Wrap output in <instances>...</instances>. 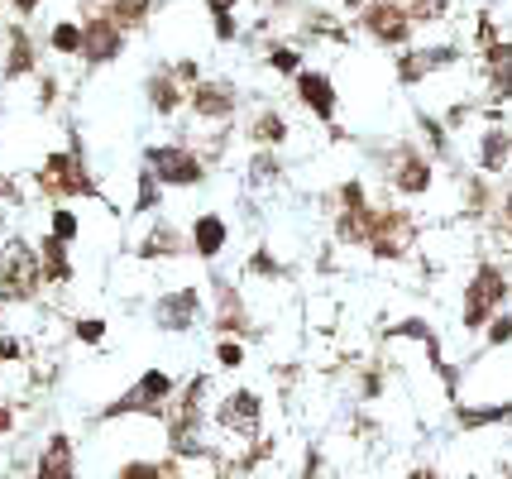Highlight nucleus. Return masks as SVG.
I'll return each mask as SVG.
<instances>
[{"instance_id":"35","label":"nucleus","mask_w":512,"mask_h":479,"mask_svg":"<svg viewBox=\"0 0 512 479\" xmlns=\"http://www.w3.org/2000/svg\"><path fill=\"white\" fill-rule=\"evenodd\" d=\"M216 44H240V15H211Z\"/></svg>"},{"instance_id":"12","label":"nucleus","mask_w":512,"mask_h":479,"mask_svg":"<svg viewBox=\"0 0 512 479\" xmlns=\"http://www.w3.org/2000/svg\"><path fill=\"white\" fill-rule=\"evenodd\" d=\"M187 111L197 115V125L225 130L240 115V87L225 82V77H201L197 87H192V96H187Z\"/></svg>"},{"instance_id":"25","label":"nucleus","mask_w":512,"mask_h":479,"mask_svg":"<svg viewBox=\"0 0 512 479\" xmlns=\"http://www.w3.org/2000/svg\"><path fill=\"white\" fill-rule=\"evenodd\" d=\"M39 269H44V283H72V254H67L63 240H53V235H44L39 240Z\"/></svg>"},{"instance_id":"31","label":"nucleus","mask_w":512,"mask_h":479,"mask_svg":"<svg viewBox=\"0 0 512 479\" xmlns=\"http://www.w3.org/2000/svg\"><path fill=\"white\" fill-rule=\"evenodd\" d=\"M48 235H53V240H63V245H72V240L82 235V221H77V211L58 206V211L48 216Z\"/></svg>"},{"instance_id":"2","label":"nucleus","mask_w":512,"mask_h":479,"mask_svg":"<svg viewBox=\"0 0 512 479\" xmlns=\"http://www.w3.org/2000/svg\"><path fill=\"white\" fill-rule=\"evenodd\" d=\"M508 297H512L508 274L493 259H479L465 278V293H460V326H465V336H484L489 321L508 307Z\"/></svg>"},{"instance_id":"18","label":"nucleus","mask_w":512,"mask_h":479,"mask_svg":"<svg viewBox=\"0 0 512 479\" xmlns=\"http://www.w3.org/2000/svg\"><path fill=\"white\" fill-rule=\"evenodd\" d=\"M512 168V130L508 125H484L479 135H474V173H484V178H498V173H508Z\"/></svg>"},{"instance_id":"41","label":"nucleus","mask_w":512,"mask_h":479,"mask_svg":"<svg viewBox=\"0 0 512 479\" xmlns=\"http://www.w3.org/2000/svg\"><path fill=\"white\" fill-rule=\"evenodd\" d=\"M10 5H15V15H34V10H39L44 0H10Z\"/></svg>"},{"instance_id":"7","label":"nucleus","mask_w":512,"mask_h":479,"mask_svg":"<svg viewBox=\"0 0 512 479\" xmlns=\"http://www.w3.org/2000/svg\"><path fill=\"white\" fill-rule=\"evenodd\" d=\"M364 250L383 259V264H398L417 250V216L407 206H374L369 216V235H364Z\"/></svg>"},{"instance_id":"28","label":"nucleus","mask_w":512,"mask_h":479,"mask_svg":"<svg viewBox=\"0 0 512 479\" xmlns=\"http://www.w3.org/2000/svg\"><path fill=\"white\" fill-rule=\"evenodd\" d=\"M48 44H53V53H63V58H82V24L58 20L53 34H48Z\"/></svg>"},{"instance_id":"32","label":"nucleus","mask_w":512,"mask_h":479,"mask_svg":"<svg viewBox=\"0 0 512 479\" xmlns=\"http://www.w3.org/2000/svg\"><path fill=\"white\" fill-rule=\"evenodd\" d=\"M484 345H489V350H508V345H512V307H503V312L489 321V331H484Z\"/></svg>"},{"instance_id":"39","label":"nucleus","mask_w":512,"mask_h":479,"mask_svg":"<svg viewBox=\"0 0 512 479\" xmlns=\"http://www.w3.org/2000/svg\"><path fill=\"white\" fill-rule=\"evenodd\" d=\"M498 216H503V230H512V192L498 197Z\"/></svg>"},{"instance_id":"1","label":"nucleus","mask_w":512,"mask_h":479,"mask_svg":"<svg viewBox=\"0 0 512 479\" xmlns=\"http://www.w3.org/2000/svg\"><path fill=\"white\" fill-rule=\"evenodd\" d=\"M206 393H211V374H192V379L178 388L168 417H163L168 456L182 460V465L211 460V446H206Z\"/></svg>"},{"instance_id":"33","label":"nucleus","mask_w":512,"mask_h":479,"mask_svg":"<svg viewBox=\"0 0 512 479\" xmlns=\"http://www.w3.org/2000/svg\"><path fill=\"white\" fill-rule=\"evenodd\" d=\"M359 206H369L364 183H359V178H345V183L335 187V211H359Z\"/></svg>"},{"instance_id":"20","label":"nucleus","mask_w":512,"mask_h":479,"mask_svg":"<svg viewBox=\"0 0 512 479\" xmlns=\"http://www.w3.org/2000/svg\"><path fill=\"white\" fill-rule=\"evenodd\" d=\"M182 254H192V245H187V235H182L168 216H154L149 235L134 245V259H144V264H158V259H182Z\"/></svg>"},{"instance_id":"26","label":"nucleus","mask_w":512,"mask_h":479,"mask_svg":"<svg viewBox=\"0 0 512 479\" xmlns=\"http://www.w3.org/2000/svg\"><path fill=\"white\" fill-rule=\"evenodd\" d=\"M34 68H39V58H34V44H29V29L15 24L10 29V48H5V77L15 82V77H29Z\"/></svg>"},{"instance_id":"17","label":"nucleus","mask_w":512,"mask_h":479,"mask_svg":"<svg viewBox=\"0 0 512 479\" xmlns=\"http://www.w3.org/2000/svg\"><path fill=\"white\" fill-rule=\"evenodd\" d=\"M292 92H297V106L321 120V125H335V111H340V92H335V77L321 68H302V77L292 82Z\"/></svg>"},{"instance_id":"37","label":"nucleus","mask_w":512,"mask_h":479,"mask_svg":"<svg viewBox=\"0 0 512 479\" xmlns=\"http://www.w3.org/2000/svg\"><path fill=\"white\" fill-rule=\"evenodd\" d=\"M20 355H24V345L15 336H0V365H15Z\"/></svg>"},{"instance_id":"22","label":"nucleus","mask_w":512,"mask_h":479,"mask_svg":"<svg viewBox=\"0 0 512 479\" xmlns=\"http://www.w3.org/2000/svg\"><path fill=\"white\" fill-rule=\"evenodd\" d=\"M34 479H77V446L67 432H53L34 460Z\"/></svg>"},{"instance_id":"4","label":"nucleus","mask_w":512,"mask_h":479,"mask_svg":"<svg viewBox=\"0 0 512 479\" xmlns=\"http://www.w3.org/2000/svg\"><path fill=\"white\" fill-rule=\"evenodd\" d=\"M355 24H359V34H364L369 44L393 48V53L412 48V34L422 29L407 0H364V5H359V20Z\"/></svg>"},{"instance_id":"29","label":"nucleus","mask_w":512,"mask_h":479,"mask_svg":"<svg viewBox=\"0 0 512 479\" xmlns=\"http://www.w3.org/2000/svg\"><path fill=\"white\" fill-rule=\"evenodd\" d=\"M163 206V187H158V178L144 168L139 173V192H134V202H130V216H144V211H158Z\"/></svg>"},{"instance_id":"27","label":"nucleus","mask_w":512,"mask_h":479,"mask_svg":"<svg viewBox=\"0 0 512 479\" xmlns=\"http://www.w3.org/2000/svg\"><path fill=\"white\" fill-rule=\"evenodd\" d=\"M264 68L297 82V77H302V48H297V44H283V39H273V44H264Z\"/></svg>"},{"instance_id":"34","label":"nucleus","mask_w":512,"mask_h":479,"mask_svg":"<svg viewBox=\"0 0 512 479\" xmlns=\"http://www.w3.org/2000/svg\"><path fill=\"white\" fill-rule=\"evenodd\" d=\"M216 365L221 369H245V341H216Z\"/></svg>"},{"instance_id":"5","label":"nucleus","mask_w":512,"mask_h":479,"mask_svg":"<svg viewBox=\"0 0 512 479\" xmlns=\"http://www.w3.org/2000/svg\"><path fill=\"white\" fill-rule=\"evenodd\" d=\"M144 168L158 178L163 192H187V187H201L211 178V159H201L192 144H149V154H144Z\"/></svg>"},{"instance_id":"14","label":"nucleus","mask_w":512,"mask_h":479,"mask_svg":"<svg viewBox=\"0 0 512 479\" xmlns=\"http://www.w3.org/2000/svg\"><path fill=\"white\" fill-rule=\"evenodd\" d=\"M125 44H130V34L106 10H91L82 20V63L87 68H111L115 58H125Z\"/></svg>"},{"instance_id":"24","label":"nucleus","mask_w":512,"mask_h":479,"mask_svg":"<svg viewBox=\"0 0 512 479\" xmlns=\"http://www.w3.org/2000/svg\"><path fill=\"white\" fill-rule=\"evenodd\" d=\"M283 173H288V168H283V159H278V154L254 149V154H249V163H245V187H249V192L278 187V183H283Z\"/></svg>"},{"instance_id":"13","label":"nucleus","mask_w":512,"mask_h":479,"mask_svg":"<svg viewBox=\"0 0 512 479\" xmlns=\"http://www.w3.org/2000/svg\"><path fill=\"white\" fill-rule=\"evenodd\" d=\"M450 68H460V48L455 44H412L402 48L398 63H393L402 87H422L426 77H441Z\"/></svg>"},{"instance_id":"42","label":"nucleus","mask_w":512,"mask_h":479,"mask_svg":"<svg viewBox=\"0 0 512 479\" xmlns=\"http://www.w3.org/2000/svg\"><path fill=\"white\" fill-rule=\"evenodd\" d=\"M10 427H15V412H10V408H5V403H0V436L10 432Z\"/></svg>"},{"instance_id":"10","label":"nucleus","mask_w":512,"mask_h":479,"mask_svg":"<svg viewBox=\"0 0 512 479\" xmlns=\"http://www.w3.org/2000/svg\"><path fill=\"white\" fill-rule=\"evenodd\" d=\"M201 312H206V293L197 283H178V288H163L149 307L158 331H173V336H187L201 326Z\"/></svg>"},{"instance_id":"8","label":"nucleus","mask_w":512,"mask_h":479,"mask_svg":"<svg viewBox=\"0 0 512 479\" xmlns=\"http://www.w3.org/2000/svg\"><path fill=\"white\" fill-rule=\"evenodd\" d=\"M44 288L39 250H29L20 235L0 245V302H34Z\"/></svg>"},{"instance_id":"30","label":"nucleus","mask_w":512,"mask_h":479,"mask_svg":"<svg viewBox=\"0 0 512 479\" xmlns=\"http://www.w3.org/2000/svg\"><path fill=\"white\" fill-rule=\"evenodd\" d=\"M245 274L249 278H268V283H283V274H288V269H283V264H278V259H273V254L259 245V250L245 259Z\"/></svg>"},{"instance_id":"15","label":"nucleus","mask_w":512,"mask_h":479,"mask_svg":"<svg viewBox=\"0 0 512 479\" xmlns=\"http://www.w3.org/2000/svg\"><path fill=\"white\" fill-rule=\"evenodd\" d=\"M211 326L221 341H245L249 336V312H245V297L230 278H211Z\"/></svg>"},{"instance_id":"9","label":"nucleus","mask_w":512,"mask_h":479,"mask_svg":"<svg viewBox=\"0 0 512 479\" xmlns=\"http://www.w3.org/2000/svg\"><path fill=\"white\" fill-rule=\"evenodd\" d=\"M39 192L53 197V202H67V197H96V178L82 163V149L72 144L67 154H48L44 168H39Z\"/></svg>"},{"instance_id":"16","label":"nucleus","mask_w":512,"mask_h":479,"mask_svg":"<svg viewBox=\"0 0 512 479\" xmlns=\"http://www.w3.org/2000/svg\"><path fill=\"white\" fill-rule=\"evenodd\" d=\"M187 96H192V87L173 72V63L149 68V77H144V101H149V111H154L158 120H173V115L187 111Z\"/></svg>"},{"instance_id":"11","label":"nucleus","mask_w":512,"mask_h":479,"mask_svg":"<svg viewBox=\"0 0 512 479\" xmlns=\"http://www.w3.org/2000/svg\"><path fill=\"white\" fill-rule=\"evenodd\" d=\"M211 422L225 436H235V441H264V398L254 388H230L221 403H216Z\"/></svg>"},{"instance_id":"3","label":"nucleus","mask_w":512,"mask_h":479,"mask_svg":"<svg viewBox=\"0 0 512 479\" xmlns=\"http://www.w3.org/2000/svg\"><path fill=\"white\" fill-rule=\"evenodd\" d=\"M178 388L182 384L168 369H158V365L144 369L115 403H106V408L96 412V422H115V417H154V422H163L168 408H173V398H178Z\"/></svg>"},{"instance_id":"6","label":"nucleus","mask_w":512,"mask_h":479,"mask_svg":"<svg viewBox=\"0 0 512 479\" xmlns=\"http://www.w3.org/2000/svg\"><path fill=\"white\" fill-rule=\"evenodd\" d=\"M379 168H383V183L393 187L398 197H426L436 187V163L426 149H417L412 139H398L388 144L379 154Z\"/></svg>"},{"instance_id":"38","label":"nucleus","mask_w":512,"mask_h":479,"mask_svg":"<svg viewBox=\"0 0 512 479\" xmlns=\"http://www.w3.org/2000/svg\"><path fill=\"white\" fill-rule=\"evenodd\" d=\"M240 5H245V0H206V10H211V15H235Z\"/></svg>"},{"instance_id":"36","label":"nucleus","mask_w":512,"mask_h":479,"mask_svg":"<svg viewBox=\"0 0 512 479\" xmlns=\"http://www.w3.org/2000/svg\"><path fill=\"white\" fill-rule=\"evenodd\" d=\"M77 341H82V345H101V341H106V321H101V317H82V321H77Z\"/></svg>"},{"instance_id":"40","label":"nucleus","mask_w":512,"mask_h":479,"mask_svg":"<svg viewBox=\"0 0 512 479\" xmlns=\"http://www.w3.org/2000/svg\"><path fill=\"white\" fill-rule=\"evenodd\" d=\"M407 479H446V475H441L436 465H417V470H412V475H407Z\"/></svg>"},{"instance_id":"21","label":"nucleus","mask_w":512,"mask_h":479,"mask_svg":"<svg viewBox=\"0 0 512 479\" xmlns=\"http://www.w3.org/2000/svg\"><path fill=\"white\" fill-rule=\"evenodd\" d=\"M245 135L254 149H268V154H278L283 144L292 139V120L283 115V106H259V111L249 115Z\"/></svg>"},{"instance_id":"19","label":"nucleus","mask_w":512,"mask_h":479,"mask_svg":"<svg viewBox=\"0 0 512 479\" xmlns=\"http://www.w3.org/2000/svg\"><path fill=\"white\" fill-rule=\"evenodd\" d=\"M187 245H192V254L201 264H216L225 254V245H230V226H225L221 211H197L192 226H187Z\"/></svg>"},{"instance_id":"23","label":"nucleus","mask_w":512,"mask_h":479,"mask_svg":"<svg viewBox=\"0 0 512 479\" xmlns=\"http://www.w3.org/2000/svg\"><path fill=\"white\" fill-rule=\"evenodd\" d=\"M455 422H460L465 432L512 422V398H498V403H455Z\"/></svg>"}]
</instances>
